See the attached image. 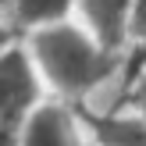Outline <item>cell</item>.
<instances>
[{"label": "cell", "instance_id": "6da1fadb", "mask_svg": "<svg viewBox=\"0 0 146 146\" xmlns=\"http://www.w3.org/2000/svg\"><path fill=\"white\" fill-rule=\"evenodd\" d=\"M18 39H25L32 61L39 64L50 86V96L71 100L89 111H104L121 100L128 50L107 43L86 21L78 18L54 21V25H43Z\"/></svg>", "mask_w": 146, "mask_h": 146}, {"label": "cell", "instance_id": "7a4b0ae2", "mask_svg": "<svg viewBox=\"0 0 146 146\" xmlns=\"http://www.w3.org/2000/svg\"><path fill=\"white\" fill-rule=\"evenodd\" d=\"M50 100V86L43 78L39 64L32 61L25 39L7 36L4 54H0V107H4V143L14 139L25 118L36 107Z\"/></svg>", "mask_w": 146, "mask_h": 146}, {"label": "cell", "instance_id": "3957f363", "mask_svg": "<svg viewBox=\"0 0 146 146\" xmlns=\"http://www.w3.org/2000/svg\"><path fill=\"white\" fill-rule=\"evenodd\" d=\"M4 146H96L89 111L71 100L50 96L25 118V125Z\"/></svg>", "mask_w": 146, "mask_h": 146}, {"label": "cell", "instance_id": "277c9868", "mask_svg": "<svg viewBox=\"0 0 146 146\" xmlns=\"http://www.w3.org/2000/svg\"><path fill=\"white\" fill-rule=\"evenodd\" d=\"M89 125L96 135V146H146V114L132 111L125 104L89 111Z\"/></svg>", "mask_w": 146, "mask_h": 146}, {"label": "cell", "instance_id": "5b68a950", "mask_svg": "<svg viewBox=\"0 0 146 146\" xmlns=\"http://www.w3.org/2000/svg\"><path fill=\"white\" fill-rule=\"evenodd\" d=\"M78 14V0H4L7 36H29L43 25L68 21Z\"/></svg>", "mask_w": 146, "mask_h": 146}, {"label": "cell", "instance_id": "8992f818", "mask_svg": "<svg viewBox=\"0 0 146 146\" xmlns=\"http://www.w3.org/2000/svg\"><path fill=\"white\" fill-rule=\"evenodd\" d=\"M135 0H78V21L104 36L107 43L128 50V18H132Z\"/></svg>", "mask_w": 146, "mask_h": 146}, {"label": "cell", "instance_id": "52a82bcc", "mask_svg": "<svg viewBox=\"0 0 146 146\" xmlns=\"http://www.w3.org/2000/svg\"><path fill=\"white\" fill-rule=\"evenodd\" d=\"M143 61H132V54H128V71H125V89H121V100L118 104L132 107V111L146 114V50H139ZM114 104V107H118Z\"/></svg>", "mask_w": 146, "mask_h": 146}, {"label": "cell", "instance_id": "ba28073f", "mask_svg": "<svg viewBox=\"0 0 146 146\" xmlns=\"http://www.w3.org/2000/svg\"><path fill=\"white\" fill-rule=\"evenodd\" d=\"M128 50H146V0H135L128 18Z\"/></svg>", "mask_w": 146, "mask_h": 146}]
</instances>
